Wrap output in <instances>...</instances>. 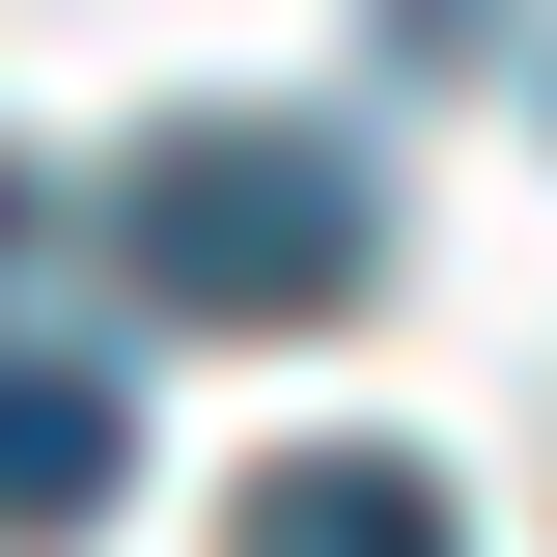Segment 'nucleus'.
<instances>
[{
    "label": "nucleus",
    "instance_id": "nucleus-1",
    "mask_svg": "<svg viewBox=\"0 0 557 557\" xmlns=\"http://www.w3.org/2000/svg\"><path fill=\"white\" fill-rule=\"evenodd\" d=\"M112 251H139V307H196V335H307V307L391 278V168H362L335 112H196V139L112 168Z\"/></svg>",
    "mask_w": 557,
    "mask_h": 557
},
{
    "label": "nucleus",
    "instance_id": "nucleus-2",
    "mask_svg": "<svg viewBox=\"0 0 557 557\" xmlns=\"http://www.w3.org/2000/svg\"><path fill=\"white\" fill-rule=\"evenodd\" d=\"M112 474H139V391L112 362H0V557L112 530Z\"/></svg>",
    "mask_w": 557,
    "mask_h": 557
},
{
    "label": "nucleus",
    "instance_id": "nucleus-3",
    "mask_svg": "<svg viewBox=\"0 0 557 557\" xmlns=\"http://www.w3.org/2000/svg\"><path fill=\"white\" fill-rule=\"evenodd\" d=\"M223 557H474V530H446L418 446H278V474L223 502Z\"/></svg>",
    "mask_w": 557,
    "mask_h": 557
},
{
    "label": "nucleus",
    "instance_id": "nucleus-4",
    "mask_svg": "<svg viewBox=\"0 0 557 557\" xmlns=\"http://www.w3.org/2000/svg\"><path fill=\"white\" fill-rule=\"evenodd\" d=\"M391 57H418V84H474V57H502V0H391Z\"/></svg>",
    "mask_w": 557,
    "mask_h": 557
},
{
    "label": "nucleus",
    "instance_id": "nucleus-5",
    "mask_svg": "<svg viewBox=\"0 0 557 557\" xmlns=\"http://www.w3.org/2000/svg\"><path fill=\"white\" fill-rule=\"evenodd\" d=\"M0 223H28V168H0Z\"/></svg>",
    "mask_w": 557,
    "mask_h": 557
}]
</instances>
